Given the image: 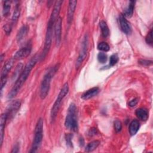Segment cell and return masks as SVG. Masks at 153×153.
<instances>
[{"mask_svg":"<svg viewBox=\"0 0 153 153\" xmlns=\"http://www.w3.org/2000/svg\"><path fill=\"white\" fill-rule=\"evenodd\" d=\"M39 58L40 57H39L37 54H35L26 64L24 69L20 74L17 80L16 81L13 87L8 93L7 95V97L8 99H13L17 94V93L19 92L20 90L22 87L23 85L27 79L31 71L37 63Z\"/></svg>","mask_w":153,"mask_h":153,"instance_id":"1","label":"cell"},{"mask_svg":"<svg viewBox=\"0 0 153 153\" xmlns=\"http://www.w3.org/2000/svg\"><path fill=\"white\" fill-rule=\"evenodd\" d=\"M59 68V64H56L52 67L44 75L40 87V97L41 99H44L48 94L51 81L56 72Z\"/></svg>","mask_w":153,"mask_h":153,"instance_id":"2","label":"cell"},{"mask_svg":"<svg viewBox=\"0 0 153 153\" xmlns=\"http://www.w3.org/2000/svg\"><path fill=\"white\" fill-rule=\"evenodd\" d=\"M65 126L66 128L71 131H78V124L76 115V107L74 103H71L68 108V114L65 118Z\"/></svg>","mask_w":153,"mask_h":153,"instance_id":"3","label":"cell"},{"mask_svg":"<svg viewBox=\"0 0 153 153\" xmlns=\"http://www.w3.org/2000/svg\"><path fill=\"white\" fill-rule=\"evenodd\" d=\"M68 91H69L68 82H66L64 84L62 88H61V90L57 97V99L55 100V102L52 106L51 112H50V117H51V121H54L55 120V118L57 116V114L58 113V111L60 108L62 102L63 101V99L66 96V94L68 93Z\"/></svg>","mask_w":153,"mask_h":153,"instance_id":"4","label":"cell"},{"mask_svg":"<svg viewBox=\"0 0 153 153\" xmlns=\"http://www.w3.org/2000/svg\"><path fill=\"white\" fill-rule=\"evenodd\" d=\"M34 138L30 152H35L41 146L43 137V120L40 118L37 121L34 133Z\"/></svg>","mask_w":153,"mask_h":153,"instance_id":"5","label":"cell"},{"mask_svg":"<svg viewBox=\"0 0 153 153\" xmlns=\"http://www.w3.org/2000/svg\"><path fill=\"white\" fill-rule=\"evenodd\" d=\"M87 47H88V36H87V35H85L84 38L82 42L81 51H80L79 55L78 56V58L76 60L75 66H76V69L79 68L82 62L85 59L86 55H87Z\"/></svg>","mask_w":153,"mask_h":153,"instance_id":"6","label":"cell"},{"mask_svg":"<svg viewBox=\"0 0 153 153\" xmlns=\"http://www.w3.org/2000/svg\"><path fill=\"white\" fill-rule=\"evenodd\" d=\"M62 3H63V1H60V0L56 1L55 2L53 11L51 12L49 20L48 22L47 26H51V27H53L54 26L56 21L59 17V13L60 11V8H61Z\"/></svg>","mask_w":153,"mask_h":153,"instance_id":"7","label":"cell"},{"mask_svg":"<svg viewBox=\"0 0 153 153\" xmlns=\"http://www.w3.org/2000/svg\"><path fill=\"white\" fill-rule=\"evenodd\" d=\"M52 38H53V27H47V31L45 37V42H44V47L43 50V52L42 53L40 58L43 59L47 54L48 52L50 50V48L52 42Z\"/></svg>","mask_w":153,"mask_h":153,"instance_id":"8","label":"cell"},{"mask_svg":"<svg viewBox=\"0 0 153 153\" xmlns=\"http://www.w3.org/2000/svg\"><path fill=\"white\" fill-rule=\"evenodd\" d=\"M21 105V102L19 100H16L14 101H13L8 106L6 111V114L7 115V118L8 119H11L13 118L17 112L19 111L20 109Z\"/></svg>","mask_w":153,"mask_h":153,"instance_id":"9","label":"cell"},{"mask_svg":"<svg viewBox=\"0 0 153 153\" xmlns=\"http://www.w3.org/2000/svg\"><path fill=\"white\" fill-rule=\"evenodd\" d=\"M31 50H32L31 45L27 44L25 47H23L21 48H20L18 51H17L13 56V59L16 60L25 59L30 54L31 52Z\"/></svg>","mask_w":153,"mask_h":153,"instance_id":"10","label":"cell"},{"mask_svg":"<svg viewBox=\"0 0 153 153\" xmlns=\"http://www.w3.org/2000/svg\"><path fill=\"white\" fill-rule=\"evenodd\" d=\"M62 20L60 17H59L55 22L54 26V36L56 40V44L59 45L61 41V35H62Z\"/></svg>","mask_w":153,"mask_h":153,"instance_id":"11","label":"cell"},{"mask_svg":"<svg viewBox=\"0 0 153 153\" xmlns=\"http://www.w3.org/2000/svg\"><path fill=\"white\" fill-rule=\"evenodd\" d=\"M14 59L13 58L10 59L5 62L1 70V79L7 78V75L10 72V71H11V69H12L13 66L14 65Z\"/></svg>","mask_w":153,"mask_h":153,"instance_id":"12","label":"cell"},{"mask_svg":"<svg viewBox=\"0 0 153 153\" xmlns=\"http://www.w3.org/2000/svg\"><path fill=\"white\" fill-rule=\"evenodd\" d=\"M119 22L121 29L124 33L130 34L131 32V26L123 14H121L119 16Z\"/></svg>","mask_w":153,"mask_h":153,"instance_id":"13","label":"cell"},{"mask_svg":"<svg viewBox=\"0 0 153 153\" xmlns=\"http://www.w3.org/2000/svg\"><path fill=\"white\" fill-rule=\"evenodd\" d=\"M77 1L75 0H71L69 1L68 8V14H67V22L70 25L73 20L74 14L75 11Z\"/></svg>","mask_w":153,"mask_h":153,"instance_id":"14","label":"cell"},{"mask_svg":"<svg viewBox=\"0 0 153 153\" xmlns=\"http://www.w3.org/2000/svg\"><path fill=\"white\" fill-rule=\"evenodd\" d=\"M7 115L5 112L1 115V120H0V143L1 146L2 145L3 139H4V129L5 127V124L7 120Z\"/></svg>","mask_w":153,"mask_h":153,"instance_id":"15","label":"cell"},{"mask_svg":"<svg viewBox=\"0 0 153 153\" xmlns=\"http://www.w3.org/2000/svg\"><path fill=\"white\" fill-rule=\"evenodd\" d=\"M99 89L97 87H94L93 88H90L89 90L85 91L82 95H81V99L83 100H88L96 95H97L99 93Z\"/></svg>","mask_w":153,"mask_h":153,"instance_id":"16","label":"cell"},{"mask_svg":"<svg viewBox=\"0 0 153 153\" xmlns=\"http://www.w3.org/2000/svg\"><path fill=\"white\" fill-rule=\"evenodd\" d=\"M135 114L137 117L142 121H146L148 118V111L146 109L140 108L136 110Z\"/></svg>","mask_w":153,"mask_h":153,"instance_id":"17","label":"cell"},{"mask_svg":"<svg viewBox=\"0 0 153 153\" xmlns=\"http://www.w3.org/2000/svg\"><path fill=\"white\" fill-rule=\"evenodd\" d=\"M140 128V123L138 120H133L129 126L128 127V131L131 136L135 135L137 132L138 131L139 129Z\"/></svg>","mask_w":153,"mask_h":153,"instance_id":"18","label":"cell"},{"mask_svg":"<svg viewBox=\"0 0 153 153\" xmlns=\"http://www.w3.org/2000/svg\"><path fill=\"white\" fill-rule=\"evenodd\" d=\"M29 30V27L27 25H23L22 26L17 34V41L18 42H21L27 35Z\"/></svg>","mask_w":153,"mask_h":153,"instance_id":"19","label":"cell"},{"mask_svg":"<svg viewBox=\"0 0 153 153\" xmlns=\"http://www.w3.org/2000/svg\"><path fill=\"white\" fill-rule=\"evenodd\" d=\"M134 8V1H130L128 7L124 10V13L123 14L126 17H130L132 16Z\"/></svg>","mask_w":153,"mask_h":153,"instance_id":"20","label":"cell"},{"mask_svg":"<svg viewBox=\"0 0 153 153\" xmlns=\"http://www.w3.org/2000/svg\"><path fill=\"white\" fill-rule=\"evenodd\" d=\"M99 26L102 31V35L105 38L107 37L109 35V30L106 23L105 21L102 20L99 23Z\"/></svg>","mask_w":153,"mask_h":153,"instance_id":"21","label":"cell"},{"mask_svg":"<svg viewBox=\"0 0 153 153\" xmlns=\"http://www.w3.org/2000/svg\"><path fill=\"white\" fill-rule=\"evenodd\" d=\"M99 144H100V141L99 140H96L92 141L87 145V146H85V151L87 152H91L94 149H96L98 147Z\"/></svg>","mask_w":153,"mask_h":153,"instance_id":"22","label":"cell"},{"mask_svg":"<svg viewBox=\"0 0 153 153\" xmlns=\"http://www.w3.org/2000/svg\"><path fill=\"white\" fill-rule=\"evenodd\" d=\"M20 14V10L19 5H16L12 16V18H11L12 24H15L17 22V21L19 18Z\"/></svg>","mask_w":153,"mask_h":153,"instance_id":"23","label":"cell"},{"mask_svg":"<svg viewBox=\"0 0 153 153\" xmlns=\"http://www.w3.org/2000/svg\"><path fill=\"white\" fill-rule=\"evenodd\" d=\"M11 2L10 1H4L2 14L4 17L7 16L10 13V8H11Z\"/></svg>","mask_w":153,"mask_h":153,"instance_id":"24","label":"cell"},{"mask_svg":"<svg viewBox=\"0 0 153 153\" xmlns=\"http://www.w3.org/2000/svg\"><path fill=\"white\" fill-rule=\"evenodd\" d=\"M97 49L102 51H108L110 49L109 45L105 42H101L97 45Z\"/></svg>","mask_w":153,"mask_h":153,"instance_id":"25","label":"cell"},{"mask_svg":"<svg viewBox=\"0 0 153 153\" xmlns=\"http://www.w3.org/2000/svg\"><path fill=\"white\" fill-rule=\"evenodd\" d=\"M107 55L103 52H100L97 55V60L101 63H105L107 61Z\"/></svg>","mask_w":153,"mask_h":153,"instance_id":"26","label":"cell"},{"mask_svg":"<svg viewBox=\"0 0 153 153\" xmlns=\"http://www.w3.org/2000/svg\"><path fill=\"white\" fill-rule=\"evenodd\" d=\"M118 60H119V57L117 54H112L109 59V65L111 66H114L118 62Z\"/></svg>","mask_w":153,"mask_h":153,"instance_id":"27","label":"cell"},{"mask_svg":"<svg viewBox=\"0 0 153 153\" xmlns=\"http://www.w3.org/2000/svg\"><path fill=\"white\" fill-rule=\"evenodd\" d=\"M145 41L146 42L149 44L152 45V42H153V38H152V29H151L150 31L148 33L146 38H145Z\"/></svg>","mask_w":153,"mask_h":153,"instance_id":"28","label":"cell"},{"mask_svg":"<svg viewBox=\"0 0 153 153\" xmlns=\"http://www.w3.org/2000/svg\"><path fill=\"white\" fill-rule=\"evenodd\" d=\"M121 128H122V124L121 121L118 120H116L114 121V129L115 131L117 133L119 132L121 130Z\"/></svg>","mask_w":153,"mask_h":153,"instance_id":"29","label":"cell"},{"mask_svg":"<svg viewBox=\"0 0 153 153\" xmlns=\"http://www.w3.org/2000/svg\"><path fill=\"white\" fill-rule=\"evenodd\" d=\"M66 143L69 146H72V134L71 133H68L66 134Z\"/></svg>","mask_w":153,"mask_h":153,"instance_id":"30","label":"cell"},{"mask_svg":"<svg viewBox=\"0 0 153 153\" xmlns=\"http://www.w3.org/2000/svg\"><path fill=\"white\" fill-rule=\"evenodd\" d=\"M139 63H140L143 66H149L152 64V60H145V59H140L138 61Z\"/></svg>","mask_w":153,"mask_h":153,"instance_id":"31","label":"cell"},{"mask_svg":"<svg viewBox=\"0 0 153 153\" xmlns=\"http://www.w3.org/2000/svg\"><path fill=\"white\" fill-rule=\"evenodd\" d=\"M138 102H139V99L138 98H134V99H132L131 100H130L129 102L128 105L130 107H134L137 104Z\"/></svg>","mask_w":153,"mask_h":153,"instance_id":"32","label":"cell"},{"mask_svg":"<svg viewBox=\"0 0 153 153\" xmlns=\"http://www.w3.org/2000/svg\"><path fill=\"white\" fill-rule=\"evenodd\" d=\"M4 30L7 34H8V35L10 34L11 32V26L10 25H8V24L5 25L4 27Z\"/></svg>","mask_w":153,"mask_h":153,"instance_id":"33","label":"cell"},{"mask_svg":"<svg viewBox=\"0 0 153 153\" xmlns=\"http://www.w3.org/2000/svg\"><path fill=\"white\" fill-rule=\"evenodd\" d=\"M97 133V130L95 128H91L90 129L89 131H88V134L90 136H93L96 134Z\"/></svg>","mask_w":153,"mask_h":153,"instance_id":"34","label":"cell"},{"mask_svg":"<svg viewBox=\"0 0 153 153\" xmlns=\"http://www.w3.org/2000/svg\"><path fill=\"white\" fill-rule=\"evenodd\" d=\"M19 151V146L18 144H16V145H14V147L11 151V152H18Z\"/></svg>","mask_w":153,"mask_h":153,"instance_id":"35","label":"cell"},{"mask_svg":"<svg viewBox=\"0 0 153 153\" xmlns=\"http://www.w3.org/2000/svg\"><path fill=\"white\" fill-rule=\"evenodd\" d=\"M79 144H80V146H82L84 145V140H83V138L82 137L79 139Z\"/></svg>","mask_w":153,"mask_h":153,"instance_id":"36","label":"cell"},{"mask_svg":"<svg viewBox=\"0 0 153 153\" xmlns=\"http://www.w3.org/2000/svg\"><path fill=\"white\" fill-rule=\"evenodd\" d=\"M3 56H4V54H1V62H2V59H3Z\"/></svg>","mask_w":153,"mask_h":153,"instance_id":"37","label":"cell"}]
</instances>
